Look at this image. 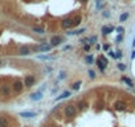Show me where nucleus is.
Segmentation results:
<instances>
[{
	"label": "nucleus",
	"mask_w": 135,
	"mask_h": 127,
	"mask_svg": "<svg viewBox=\"0 0 135 127\" xmlns=\"http://www.w3.org/2000/svg\"><path fill=\"white\" fill-rule=\"evenodd\" d=\"M64 114L66 118H73L76 117V114H77V107L74 105H66L64 109Z\"/></svg>",
	"instance_id": "f257e3e1"
},
{
	"label": "nucleus",
	"mask_w": 135,
	"mask_h": 127,
	"mask_svg": "<svg viewBox=\"0 0 135 127\" xmlns=\"http://www.w3.org/2000/svg\"><path fill=\"white\" fill-rule=\"evenodd\" d=\"M95 62H97V65L99 66V70H101V73H103L105 72V69L107 68V60H106V57H103V56H99L95 60Z\"/></svg>",
	"instance_id": "f03ea898"
},
{
	"label": "nucleus",
	"mask_w": 135,
	"mask_h": 127,
	"mask_svg": "<svg viewBox=\"0 0 135 127\" xmlns=\"http://www.w3.org/2000/svg\"><path fill=\"white\" fill-rule=\"evenodd\" d=\"M34 82H36V78H34L33 76H27L25 80H24V86L30 87V86H33L34 85Z\"/></svg>",
	"instance_id": "7ed1b4c3"
},
{
	"label": "nucleus",
	"mask_w": 135,
	"mask_h": 127,
	"mask_svg": "<svg viewBox=\"0 0 135 127\" xmlns=\"http://www.w3.org/2000/svg\"><path fill=\"white\" fill-rule=\"evenodd\" d=\"M12 89H13V91H16V93H20L24 89V82H21V81H15L13 85H12Z\"/></svg>",
	"instance_id": "20e7f679"
},
{
	"label": "nucleus",
	"mask_w": 135,
	"mask_h": 127,
	"mask_svg": "<svg viewBox=\"0 0 135 127\" xmlns=\"http://www.w3.org/2000/svg\"><path fill=\"white\" fill-rule=\"evenodd\" d=\"M61 27L64 28V29L72 28L73 27V20H72V19H64V20L61 21Z\"/></svg>",
	"instance_id": "39448f33"
},
{
	"label": "nucleus",
	"mask_w": 135,
	"mask_h": 127,
	"mask_svg": "<svg viewBox=\"0 0 135 127\" xmlns=\"http://www.w3.org/2000/svg\"><path fill=\"white\" fill-rule=\"evenodd\" d=\"M114 109L115 110H119V111H123L126 109V102H123V101H117V102H114Z\"/></svg>",
	"instance_id": "423d86ee"
},
{
	"label": "nucleus",
	"mask_w": 135,
	"mask_h": 127,
	"mask_svg": "<svg viewBox=\"0 0 135 127\" xmlns=\"http://www.w3.org/2000/svg\"><path fill=\"white\" fill-rule=\"evenodd\" d=\"M62 42V38L60 36H53L51 37V47H57Z\"/></svg>",
	"instance_id": "0eeeda50"
},
{
	"label": "nucleus",
	"mask_w": 135,
	"mask_h": 127,
	"mask_svg": "<svg viewBox=\"0 0 135 127\" xmlns=\"http://www.w3.org/2000/svg\"><path fill=\"white\" fill-rule=\"evenodd\" d=\"M19 115L23 118H34V117H37V113H34V111H23Z\"/></svg>",
	"instance_id": "6e6552de"
},
{
	"label": "nucleus",
	"mask_w": 135,
	"mask_h": 127,
	"mask_svg": "<svg viewBox=\"0 0 135 127\" xmlns=\"http://www.w3.org/2000/svg\"><path fill=\"white\" fill-rule=\"evenodd\" d=\"M29 98H30V101H41V99H42V93L38 90V91H36V93L30 94Z\"/></svg>",
	"instance_id": "1a4fd4ad"
},
{
	"label": "nucleus",
	"mask_w": 135,
	"mask_h": 127,
	"mask_svg": "<svg viewBox=\"0 0 135 127\" xmlns=\"http://www.w3.org/2000/svg\"><path fill=\"white\" fill-rule=\"evenodd\" d=\"M121 81H122V82H125V84L127 85L128 87H134V86H135V85H134V82H132V80H131V78L126 77V76H122Z\"/></svg>",
	"instance_id": "9d476101"
},
{
	"label": "nucleus",
	"mask_w": 135,
	"mask_h": 127,
	"mask_svg": "<svg viewBox=\"0 0 135 127\" xmlns=\"http://www.w3.org/2000/svg\"><path fill=\"white\" fill-rule=\"evenodd\" d=\"M19 54L20 56H28V54H30V49L28 47H21L19 49Z\"/></svg>",
	"instance_id": "9b49d317"
},
{
	"label": "nucleus",
	"mask_w": 135,
	"mask_h": 127,
	"mask_svg": "<svg viewBox=\"0 0 135 127\" xmlns=\"http://www.w3.org/2000/svg\"><path fill=\"white\" fill-rule=\"evenodd\" d=\"M72 95V91H62V93L60 94V97L56 98V101H61V99H65V98H69Z\"/></svg>",
	"instance_id": "f8f14e48"
},
{
	"label": "nucleus",
	"mask_w": 135,
	"mask_h": 127,
	"mask_svg": "<svg viewBox=\"0 0 135 127\" xmlns=\"http://www.w3.org/2000/svg\"><path fill=\"white\" fill-rule=\"evenodd\" d=\"M0 127H9V120L7 117H0Z\"/></svg>",
	"instance_id": "ddd939ff"
},
{
	"label": "nucleus",
	"mask_w": 135,
	"mask_h": 127,
	"mask_svg": "<svg viewBox=\"0 0 135 127\" xmlns=\"http://www.w3.org/2000/svg\"><path fill=\"white\" fill-rule=\"evenodd\" d=\"M51 49H52L51 44H41L40 47H38V50H40V52H49Z\"/></svg>",
	"instance_id": "4468645a"
},
{
	"label": "nucleus",
	"mask_w": 135,
	"mask_h": 127,
	"mask_svg": "<svg viewBox=\"0 0 135 127\" xmlns=\"http://www.w3.org/2000/svg\"><path fill=\"white\" fill-rule=\"evenodd\" d=\"M85 61H86L88 65H93V64L95 62V58L91 56V54H88V56H85Z\"/></svg>",
	"instance_id": "2eb2a0df"
},
{
	"label": "nucleus",
	"mask_w": 135,
	"mask_h": 127,
	"mask_svg": "<svg viewBox=\"0 0 135 127\" xmlns=\"http://www.w3.org/2000/svg\"><path fill=\"white\" fill-rule=\"evenodd\" d=\"M1 94H3V95H5V97H8V95L11 94V89L7 86V85H4V86L1 87Z\"/></svg>",
	"instance_id": "dca6fc26"
},
{
	"label": "nucleus",
	"mask_w": 135,
	"mask_h": 127,
	"mask_svg": "<svg viewBox=\"0 0 135 127\" xmlns=\"http://www.w3.org/2000/svg\"><path fill=\"white\" fill-rule=\"evenodd\" d=\"M113 30H114V28H113V27H107V25L102 27V33H103V34H109V33H111Z\"/></svg>",
	"instance_id": "f3484780"
},
{
	"label": "nucleus",
	"mask_w": 135,
	"mask_h": 127,
	"mask_svg": "<svg viewBox=\"0 0 135 127\" xmlns=\"http://www.w3.org/2000/svg\"><path fill=\"white\" fill-rule=\"evenodd\" d=\"M81 85H82V82H81V81H77V82H74V84L72 85V90H80Z\"/></svg>",
	"instance_id": "a211bd4d"
},
{
	"label": "nucleus",
	"mask_w": 135,
	"mask_h": 127,
	"mask_svg": "<svg viewBox=\"0 0 135 127\" xmlns=\"http://www.w3.org/2000/svg\"><path fill=\"white\" fill-rule=\"evenodd\" d=\"M81 16H76L74 19H73V27H77V25H80L81 24Z\"/></svg>",
	"instance_id": "6ab92c4d"
},
{
	"label": "nucleus",
	"mask_w": 135,
	"mask_h": 127,
	"mask_svg": "<svg viewBox=\"0 0 135 127\" xmlns=\"http://www.w3.org/2000/svg\"><path fill=\"white\" fill-rule=\"evenodd\" d=\"M127 17H128V13H122L121 17H119V21H121V23H125V21L127 20Z\"/></svg>",
	"instance_id": "aec40b11"
},
{
	"label": "nucleus",
	"mask_w": 135,
	"mask_h": 127,
	"mask_svg": "<svg viewBox=\"0 0 135 127\" xmlns=\"http://www.w3.org/2000/svg\"><path fill=\"white\" fill-rule=\"evenodd\" d=\"M109 56H110V57H113V58H119L118 52L115 53V52H113V50H109Z\"/></svg>",
	"instance_id": "412c9836"
},
{
	"label": "nucleus",
	"mask_w": 135,
	"mask_h": 127,
	"mask_svg": "<svg viewBox=\"0 0 135 127\" xmlns=\"http://www.w3.org/2000/svg\"><path fill=\"white\" fill-rule=\"evenodd\" d=\"M88 41H90V44H95V42H97V36H91V37H89Z\"/></svg>",
	"instance_id": "4be33fe9"
},
{
	"label": "nucleus",
	"mask_w": 135,
	"mask_h": 127,
	"mask_svg": "<svg viewBox=\"0 0 135 127\" xmlns=\"http://www.w3.org/2000/svg\"><path fill=\"white\" fill-rule=\"evenodd\" d=\"M33 32H36V33H38V34H42L44 33V29H42V28H33Z\"/></svg>",
	"instance_id": "5701e85b"
},
{
	"label": "nucleus",
	"mask_w": 135,
	"mask_h": 127,
	"mask_svg": "<svg viewBox=\"0 0 135 127\" xmlns=\"http://www.w3.org/2000/svg\"><path fill=\"white\" fill-rule=\"evenodd\" d=\"M78 106H80L78 109H80V110H82V109H85V107H86V102H85V101L82 102V101H81V102L78 103Z\"/></svg>",
	"instance_id": "b1692460"
},
{
	"label": "nucleus",
	"mask_w": 135,
	"mask_h": 127,
	"mask_svg": "<svg viewBox=\"0 0 135 127\" xmlns=\"http://www.w3.org/2000/svg\"><path fill=\"white\" fill-rule=\"evenodd\" d=\"M126 68H127V66H126L125 64H118V69H119V70L123 72V70H126Z\"/></svg>",
	"instance_id": "393cba45"
},
{
	"label": "nucleus",
	"mask_w": 135,
	"mask_h": 127,
	"mask_svg": "<svg viewBox=\"0 0 135 127\" xmlns=\"http://www.w3.org/2000/svg\"><path fill=\"white\" fill-rule=\"evenodd\" d=\"M89 77H90V78H95V72L94 70H89Z\"/></svg>",
	"instance_id": "a878e982"
},
{
	"label": "nucleus",
	"mask_w": 135,
	"mask_h": 127,
	"mask_svg": "<svg viewBox=\"0 0 135 127\" xmlns=\"http://www.w3.org/2000/svg\"><path fill=\"white\" fill-rule=\"evenodd\" d=\"M65 77H66V76H65V72H61L60 76H58V78H60V80H64Z\"/></svg>",
	"instance_id": "bb28decb"
},
{
	"label": "nucleus",
	"mask_w": 135,
	"mask_h": 127,
	"mask_svg": "<svg viewBox=\"0 0 135 127\" xmlns=\"http://www.w3.org/2000/svg\"><path fill=\"white\" fill-rule=\"evenodd\" d=\"M84 50L89 52V50H90V45H84Z\"/></svg>",
	"instance_id": "cd10ccee"
},
{
	"label": "nucleus",
	"mask_w": 135,
	"mask_h": 127,
	"mask_svg": "<svg viewBox=\"0 0 135 127\" xmlns=\"http://www.w3.org/2000/svg\"><path fill=\"white\" fill-rule=\"evenodd\" d=\"M117 30H118L119 33H123V28H122V27H118V28H117Z\"/></svg>",
	"instance_id": "c85d7f7f"
},
{
	"label": "nucleus",
	"mask_w": 135,
	"mask_h": 127,
	"mask_svg": "<svg viewBox=\"0 0 135 127\" xmlns=\"http://www.w3.org/2000/svg\"><path fill=\"white\" fill-rule=\"evenodd\" d=\"M131 58H132V60H134V58H135V50H132V54H131Z\"/></svg>",
	"instance_id": "c756f323"
},
{
	"label": "nucleus",
	"mask_w": 135,
	"mask_h": 127,
	"mask_svg": "<svg viewBox=\"0 0 135 127\" xmlns=\"http://www.w3.org/2000/svg\"><path fill=\"white\" fill-rule=\"evenodd\" d=\"M46 72H52V66H46Z\"/></svg>",
	"instance_id": "7c9ffc66"
},
{
	"label": "nucleus",
	"mask_w": 135,
	"mask_h": 127,
	"mask_svg": "<svg viewBox=\"0 0 135 127\" xmlns=\"http://www.w3.org/2000/svg\"><path fill=\"white\" fill-rule=\"evenodd\" d=\"M81 1H84V3H86V1H88V0H81Z\"/></svg>",
	"instance_id": "2f4dec72"
},
{
	"label": "nucleus",
	"mask_w": 135,
	"mask_h": 127,
	"mask_svg": "<svg viewBox=\"0 0 135 127\" xmlns=\"http://www.w3.org/2000/svg\"><path fill=\"white\" fill-rule=\"evenodd\" d=\"M0 64H1V61H0Z\"/></svg>",
	"instance_id": "473e14b6"
}]
</instances>
